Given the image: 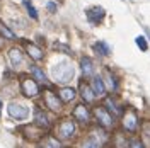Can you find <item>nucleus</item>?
Wrapping results in <instances>:
<instances>
[{"label":"nucleus","mask_w":150,"mask_h":148,"mask_svg":"<svg viewBox=\"0 0 150 148\" xmlns=\"http://www.w3.org/2000/svg\"><path fill=\"white\" fill-rule=\"evenodd\" d=\"M145 32H147V36H149V37H150V29H149V27L145 29Z\"/></svg>","instance_id":"obj_28"},{"label":"nucleus","mask_w":150,"mask_h":148,"mask_svg":"<svg viewBox=\"0 0 150 148\" xmlns=\"http://www.w3.org/2000/svg\"><path fill=\"white\" fill-rule=\"evenodd\" d=\"M123 126L128 131H135L137 130V116L133 112H128L125 118H123Z\"/></svg>","instance_id":"obj_10"},{"label":"nucleus","mask_w":150,"mask_h":148,"mask_svg":"<svg viewBox=\"0 0 150 148\" xmlns=\"http://www.w3.org/2000/svg\"><path fill=\"white\" fill-rule=\"evenodd\" d=\"M75 131V124L72 121H63L62 124H60V130H58V136L60 138H70L72 135H74Z\"/></svg>","instance_id":"obj_6"},{"label":"nucleus","mask_w":150,"mask_h":148,"mask_svg":"<svg viewBox=\"0 0 150 148\" xmlns=\"http://www.w3.org/2000/svg\"><path fill=\"white\" fill-rule=\"evenodd\" d=\"M34 123H36L38 126L45 128V130H48V128L51 126V123H50V119H48V116L41 111V109H36V111H34Z\"/></svg>","instance_id":"obj_7"},{"label":"nucleus","mask_w":150,"mask_h":148,"mask_svg":"<svg viewBox=\"0 0 150 148\" xmlns=\"http://www.w3.org/2000/svg\"><path fill=\"white\" fill-rule=\"evenodd\" d=\"M9 60H10V63H12L14 66H19L21 63H22L24 56H22V53H21L19 48H12V49L9 51Z\"/></svg>","instance_id":"obj_9"},{"label":"nucleus","mask_w":150,"mask_h":148,"mask_svg":"<svg viewBox=\"0 0 150 148\" xmlns=\"http://www.w3.org/2000/svg\"><path fill=\"white\" fill-rule=\"evenodd\" d=\"M92 92L94 95H103L106 92V87H104V82L101 77H94L92 80Z\"/></svg>","instance_id":"obj_12"},{"label":"nucleus","mask_w":150,"mask_h":148,"mask_svg":"<svg viewBox=\"0 0 150 148\" xmlns=\"http://www.w3.org/2000/svg\"><path fill=\"white\" fill-rule=\"evenodd\" d=\"M38 92H39V87H38L36 80H33V78H24L22 80V94L26 97H34Z\"/></svg>","instance_id":"obj_5"},{"label":"nucleus","mask_w":150,"mask_h":148,"mask_svg":"<svg viewBox=\"0 0 150 148\" xmlns=\"http://www.w3.org/2000/svg\"><path fill=\"white\" fill-rule=\"evenodd\" d=\"M7 112H9L10 118H14V119H26L29 114V109L26 106H22V104H17V102H10L9 106H7Z\"/></svg>","instance_id":"obj_2"},{"label":"nucleus","mask_w":150,"mask_h":148,"mask_svg":"<svg viewBox=\"0 0 150 148\" xmlns=\"http://www.w3.org/2000/svg\"><path fill=\"white\" fill-rule=\"evenodd\" d=\"M80 68H82V72H84L85 77H91L94 72V65H92V60L91 58H87V56H84L82 60H80Z\"/></svg>","instance_id":"obj_13"},{"label":"nucleus","mask_w":150,"mask_h":148,"mask_svg":"<svg viewBox=\"0 0 150 148\" xmlns=\"http://www.w3.org/2000/svg\"><path fill=\"white\" fill-rule=\"evenodd\" d=\"M74 65L68 63V61H60L58 65H55L51 68V75L56 82L60 83H65V82H70L74 78Z\"/></svg>","instance_id":"obj_1"},{"label":"nucleus","mask_w":150,"mask_h":148,"mask_svg":"<svg viewBox=\"0 0 150 148\" xmlns=\"http://www.w3.org/2000/svg\"><path fill=\"white\" fill-rule=\"evenodd\" d=\"M60 101L62 102H70V101H74V97H75V90L74 89H70V87H63L62 90H60Z\"/></svg>","instance_id":"obj_15"},{"label":"nucleus","mask_w":150,"mask_h":148,"mask_svg":"<svg viewBox=\"0 0 150 148\" xmlns=\"http://www.w3.org/2000/svg\"><path fill=\"white\" fill-rule=\"evenodd\" d=\"M45 148H62V145H60V143H58L56 140L50 138V140L46 141V143H45Z\"/></svg>","instance_id":"obj_24"},{"label":"nucleus","mask_w":150,"mask_h":148,"mask_svg":"<svg viewBox=\"0 0 150 148\" xmlns=\"http://www.w3.org/2000/svg\"><path fill=\"white\" fill-rule=\"evenodd\" d=\"M74 116L79 121H82V123H87L89 121V111L85 109V106H82V104H79L74 109Z\"/></svg>","instance_id":"obj_11"},{"label":"nucleus","mask_w":150,"mask_h":148,"mask_svg":"<svg viewBox=\"0 0 150 148\" xmlns=\"http://www.w3.org/2000/svg\"><path fill=\"white\" fill-rule=\"evenodd\" d=\"M104 17H106V10H104L103 7L94 5L91 9H87V19H89L91 24H99Z\"/></svg>","instance_id":"obj_4"},{"label":"nucleus","mask_w":150,"mask_h":148,"mask_svg":"<svg viewBox=\"0 0 150 148\" xmlns=\"http://www.w3.org/2000/svg\"><path fill=\"white\" fill-rule=\"evenodd\" d=\"M104 78H106V83H108V87L111 89L112 92H116V90H118V82H116L114 75H112L111 72H104Z\"/></svg>","instance_id":"obj_17"},{"label":"nucleus","mask_w":150,"mask_h":148,"mask_svg":"<svg viewBox=\"0 0 150 148\" xmlns=\"http://www.w3.org/2000/svg\"><path fill=\"white\" fill-rule=\"evenodd\" d=\"M79 89H80V94H82V97H84L85 102H92L94 101V92H92V87L91 85H87L85 82H80V85H79Z\"/></svg>","instance_id":"obj_8"},{"label":"nucleus","mask_w":150,"mask_h":148,"mask_svg":"<svg viewBox=\"0 0 150 148\" xmlns=\"http://www.w3.org/2000/svg\"><path fill=\"white\" fill-rule=\"evenodd\" d=\"M94 114H96V118H97V123L104 126V128H109L112 124V116L109 114V111L106 109V107H94Z\"/></svg>","instance_id":"obj_3"},{"label":"nucleus","mask_w":150,"mask_h":148,"mask_svg":"<svg viewBox=\"0 0 150 148\" xmlns=\"http://www.w3.org/2000/svg\"><path fill=\"white\" fill-rule=\"evenodd\" d=\"M94 49H96L99 55H109V53H111V51H109V46H108L106 43H103V41L96 43V44H94Z\"/></svg>","instance_id":"obj_19"},{"label":"nucleus","mask_w":150,"mask_h":148,"mask_svg":"<svg viewBox=\"0 0 150 148\" xmlns=\"http://www.w3.org/2000/svg\"><path fill=\"white\" fill-rule=\"evenodd\" d=\"M31 72H33V75H34V78H38L39 82H45V80H46V77H45V73H43L41 68H38V66H31Z\"/></svg>","instance_id":"obj_21"},{"label":"nucleus","mask_w":150,"mask_h":148,"mask_svg":"<svg viewBox=\"0 0 150 148\" xmlns=\"http://www.w3.org/2000/svg\"><path fill=\"white\" fill-rule=\"evenodd\" d=\"M45 99H46V104L50 106V107H51V109H53V111H58V109L62 107V101L56 97L55 94L46 92V97H45Z\"/></svg>","instance_id":"obj_14"},{"label":"nucleus","mask_w":150,"mask_h":148,"mask_svg":"<svg viewBox=\"0 0 150 148\" xmlns=\"http://www.w3.org/2000/svg\"><path fill=\"white\" fill-rule=\"evenodd\" d=\"M135 41H137V44H138V48H140L142 51H147V49H149V43L145 41V37L143 36H138Z\"/></svg>","instance_id":"obj_23"},{"label":"nucleus","mask_w":150,"mask_h":148,"mask_svg":"<svg viewBox=\"0 0 150 148\" xmlns=\"http://www.w3.org/2000/svg\"><path fill=\"white\" fill-rule=\"evenodd\" d=\"M130 145H131L130 148H143V145H142V143L138 141V140H135V141H131Z\"/></svg>","instance_id":"obj_27"},{"label":"nucleus","mask_w":150,"mask_h":148,"mask_svg":"<svg viewBox=\"0 0 150 148\" xmlns=\"http://www.w3.org/2000/svg\"><path fill=\"white\" fill-rule=\"evenodd\" d=\"M0 34H2L4 37H7V39H16V34H14V32H12V31H10L2 20H0Z\"/></svg>","instance_id":"obj_20"},{"label":"nucleus","mask_w":150,"mask_h":148,"mask_svg":"<svg viewBox=\"0 0 150 148\" xmlns=\"http://www.w3.org/2000/svg\"><path fill=\"white\" fill-rule=\"evenodd\" d=\"M58 2H63V0H58Z\"/></svg>","instance_id":"obj_30"},{"label":"nucleus","mask_w":150,"mask_h":148,"mask_svg":"<svg viewBox=\"0 0 150 148\" xmlns=\"http://www.w3.org/2000/svg\"><path fill=\"white\" fill-rule=\"evenodd\" d=\"M84 148H97V143H96L94 140H89V141L84 145Z\"/></svg>","instance_id":"obj_26"},{"label":"nucleus","mask_w":150,"mask_h":148,"mask_svg":"<svg viewBox=\"0 0 150 148\" xmlns=\"http://www.w3.org/2000/svg\"><path fill=\"white\" fill-rule=\"evenodd\" d=\"M24 5H26V9H28V12H29V16H31V19H38V10L33 7L31 0H24Z\"/></svg>","instance_id":"obj_22"},{"label":"nucleus","mask_w":150,"mask_h":148,"mask_svg":"<svg viewBox=\"0 0 150 148\" xmlns=\"http://www.w3.org/2000/svg\"><path fill=\"white\" fill-rule=\"evenodd\" d=\"M26 51H28L33 60H41L43 58V51L36 46V44H31V43H26Z\"/></svg>","instance_id":"obj_16"},{"label":"nucleus","mask_w":150,"mask_h":148,"mask_svg":"<svg viewBox=\"0 0 150 148\" xmlns=\"http://www.w3.org/2000/svg\"><path fill=\"white\" fill-rule=\"evenodd\" d=\"M46 9L50 10V12H56V4H55V2H48Z\"/></svg>","instance_id":"obj_25"},{"label":"nucleus","mask_w":150,"mask_h":148,"mask_svg":"<svg viewBox=\"0 0 150 148\" xmlns=\"http://www.w3.org/2000/svg\"><path fill=\"white\" fill-rule=\"evenodd\" d=\"M104 104H106V106H104V107H106V109H109V114H114V116H118V114H120V112H121V109H120V107H118V106H116V102L112 101V99H106V102H104Z\"/></svg>","instance_id":"obj_18"},{"label":"nucleus","mask_w":150,"mask_h":148,"mask_svg":"<svg viewBox=\"0 0 150 148\" xmlns=\"http://www.w3.org/2000/svg\"><path fill=\"white\" fill-rule=\"evenodd\" d=\"M4 46V41H2V39H0V48Z\"/></svg>","instance_id":"obj_29"}]
</instances>
